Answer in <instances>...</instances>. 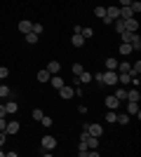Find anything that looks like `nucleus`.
Instances as JSON below:
<instances>
[{
  "label": "nucleus",
  "instance_id": "f257e3e1",
  "mask_svg": "<svg viewBox=\"0 0 141 157\" xmlns=\"http://www.w3.org/2000/svg\"><path fill=\"white\" fill-rule=\"evenodd\" d=\"M115 19H120V7L118 5H108L106 7V17H104V24H113Z\"/></svg>",
  "mask_w": 141,
  "mask_h": 157
},
{
  "label": "nucleus",
  "instance_id": "f03ea898",
  "mask_svg": "<svg viewBox=\"0 0 141 157\" xmlns=\"http://www.w3.org/2000/svg\"><path fill=\"white\" fill-rule=\"evenodd\" d=\"M101 82L108 87H115L118 85V71H106V73H101Z\"/></svg>",
  "mask_w": 141,
  "mask_h": 157
},
{
  "label": "nucleus",
  "instance_id": "7ed1b4c3",
  "mask_svg": "<svg viewBox=\"0 0 141 157\" xmlns=\"http://www.w3.org/2000/svg\"><path fill=\"white\" fill-rule=\"evenodd\" d=\"M40 148H42V150H54V148H57V138H54L52 134L42 136V141H40Z\"/></svg>",
  "mask_w": 141,
  "mask_h": 157
},
{
  "label": "nucleus",
  "instance_id": "20e7f679",
  "mask_svg": "<svg viewBox=\"0 0 141 157\" xmlns=\"http://www.w3.org/2000/svg\"><path fill=\"white\" fill-rule=\"evenodd\" d=\"M104 103H106V108H108V110H118L122 101H120L118 96H115V94H111V96H106V101H104Z\"/></svg>",
  "mask_w": 141,
  "mask_h": 157
},
{
  "label": "nucleus",
  "instance_id": "39448f33",
  "mask_svg": "<svg viewBox=\"0 0 141 157\" xmlns=\"http://www.w3.org/2000/svg\"><path fill=\"white\" fill-rule=\"evenodd\" d=\"M82 129L87 131L89 136H96V138H99L101 134H104V129H101V124H82Z\"/></svg>",
  "mask_w": 141,
  "mask_h": 157
},
{
  "label": "nucleus",
  "instance_id": "423d86ee",
  "mask_svg": "<svg viewBox=\"0 0 141 157\" xmlns=\"http://www.w3.org/2000/svg\"><path fill=\"white\" fill-rule=\"evenodd\" d=\"M59 96L68 101V98H73V96H75V89H73V87H68V85H64V87L59 89Z\"/></svg>",
  "mask_w": 141,
  "mask_h": 157
},
{
  "label": "nucleus",
  "instance_id": "0eeeda50",
  "mask_svg": "<svg viewBox=\"0 0 141 157\" xmlns=\"http://www.w3.org/2000/svg\"><path fill=\"white\" fill-rule=\"evenodd\" d=\"M127 115H134V117L139 120V117H141V108H139V103L129 101V103H127Z\"/></svg>",
  "mask_w": 141,
  "mask_h": 157
},
{
  "label": "nucleus",
  "instance_id": "6e6552de",
  "mask_svg": "<svg viewBox=\"0 0 141 157\" xmlns=\"http://www.w3.org/2000/svg\"><path fill=\"white\" fill-rule=\"evenodd\" d=\"M125 31H132V33L139 31V21H136V17H132V19H125Z\"/></svg>",
  "mask_w": 141,
  "mask_h": 157
},
{
  "label": "nucleus",
  "instance_id": "1a4fd4ad",
  "mask_svg": "<svg viewBox=\"0 0 141 157\" xmlns=\"http://www.w3.org/2000/svg\"><path fill=\"white\" fill-rule=\"evenodd\" d=\"M49 85H52L54 89H61V87L66 85V82H64V78H61L59 73H57V75H52V78H49Z\"/></svg>",
  "mask_w": 141,
  "mask_h": 157
},
{
  "label": "nucleus",
  "instance_id": "9d476101",
  "mask_svg": "<svg viewBox=\"0 0 141 157\" xmlns=\"http://www.w3.org/2000/svg\"><path fill=\"white\" fill-rule=\"evenodd\" d=\"M19 129H21V124L17 122V120H12V122H7V127H5V134H19Z\"/></svg>",
  "mask_w": 141,
  "mask_h": 157
},
{
  "label": "nucleus",
  "instance_id": "9b49d317",
  "mask_svg": "<svg viewBox=\"0 0 141 157\" xmlns=\"http://www.w3.org/2000/svg\"><path fill=\"white\" fill-rule=\"evenodd\" d=\"M35 78H38V82H40V85H45V82H49V78H52V73L47 71V68H42V71L38 73Z\"/></svg>",
  "mask_w": 141,
  "mask_h": 157
},
{
  "label": "nucleus",
  "instance_id": "f8f14e48",
  "mask_svg": "<svg viewBox=\"0 0 141 157\" xmlns=\"http://www.w3.org/2000/svg\"><path fill=\"white\" fill-rule=\"evenodd\" d=\"M31 28H33V21H28V19H21V21H19V31L24 33V35H26Z\"/></svg>",
  "mask_w": 141,
  "mask_h": 157
},
{
  "label": "nucleus",
  "instance_id": "ddd939ff",
  "mask_svg": "<svg viewBox=\"0 0 141 157\" xmlns=\"http://www.w3.org/2000/svg\"><path fill=\"white\" fill-rule=\"evenodd\" d=\"M92 75H94V73H87V71H82L80 75H78V82H80V85H87V82H92Z\"/></svg>",
  "mask_w": 141,
  "mask_h": 157
},
{
  "label": "nucleus",
  "instance_id": "4468645a",
  "mask_svg": "<svg viewBox=\"0 0 141 157\" xmlns=\"http://www.w3.org/2000/svg\"><path fill=\"white\" fill-rule=\"evenodd\" d=\"M5 110H7V115H14V113L19 110V103H17V101H7V103H5Z\"/></svg>",
  "mask_w": 141,
  "mask_h": 157
},
{
  "label": "nucleus",
  "instance_id": "2eb2a0df",
  "mask_svg": "<svg viewBox=\"0 0 141 157\" xmlns=\"http://www.w3.org/2000/svg\"><path fill=\"white\" fill-rule=\"evenodd\" d=\"M47 71L52 73V75H57V73H61V63L59 61H49V63H47Z\"/></svg>",
  "mask_w": 141,
  "mask_h": 157
},
{
  "label": "nucleus",
  "instance_id": "dca6fc26",
  "mask_svg": "<svg viewBox=\"0 0 141 157\" xmlns=\"http://www.w3.org/2000/svg\"><path fill=\"white\" fill-rule=\"evenodd\" d=\"M139 98H141V94H139V87H134L132 92H127V101H134V103H139Z\"/></svg>",
  "mask_w": 141,
  "mask_h": 157
},
{
  "label": "nucleus",
  "instance_id": "f3484780",
  "mask_svg": "<svg viewBox=\"0 0 141 157\" xmlns=\"http://www.w3.org/2000/svg\"><path fill=\"white\" fill-rule=\"evenodd\" d=\"M71 45H73V47H82V45H85V38H82V35H78V33H73Z\"/></svg>",
  "mask_w": 141,
  "mask_h": 157
},
{
  "label": "nucleus",
  "instance_id": "a211bd4d",
  "mask_svg": "<svg viewBox=\"0 0 141 157\" xmlns=\"http://www.w3.org/2000/svg\"><path fill=\"white\" fill-rule=\"evenodd\" d=\"M115 122H118V124H127L129 115H127V113H115Z\"/></svg>",
  "mask_w": 141,
  "mask_h": 157
},
{
  "label": "nucleus",
  "instance_id": "6ab92c4d",
  "mask_svg": "<svg viewBox=\"0 0 141 157\" xmlns=\"http://www.w3.org/2000/svg\"><path fill=\"white\" fill-rule=\"evenodd\" d=\"M24 38H26V42H28V45H35V42H38V38H40V35H38V33H33V31H28L26 35H24Z\"/></svg>",
  "mask_w": 141,
  "mask_h": 157
},
{
  "label": "nucleus",
  "instance_id": "aec40b11",
  "mask_svg": "<svg viewBox=\"0 0 141 157\" xmlns=\"http://www.w3.org/2000/svg\"><path fill=\"white\" fill-rule=\"evenodd\" d=\"M132 17H134V12H132L129 7H120V19L122 21H125V19H132Z\"/></svg>",
  "mask_w": 141,
  "mask_h": 157
},
{
  "label": "nucleus",
  "instance_id": "412c9836",
  "mask_svg": "<svg viewBox=\"0 0 141 157\" xmlns=\"http://www.w3.org/2000/svg\"><path fill=\"white\" fill-rule=\"evenodd\" d=\"M132 52H134V49H132L129 42H122V45H120V54H122V56H127V54H132Z\"/></svg>",
  "mask_w": 141,
  "mask_h": 157
},
{
  "label": "nucleus",
  "instance_id": "4be33fe9",
  "mask_svg": "<svg viewBox=\"0 0 141 157\" xmlns=\"http://www.w3.org/2000/svg\"><path fill=\"white\" fill-rule=\"evenodd\" d=\"M115 68H118V59L108 56V59H106V71H115Z\"/></svg>",
  "mask_w": 141,
  "mask_h": 157
},
{
  "label": "nucleus",
  "instance_id": "5701e85b",
  "mask_svg": "<svg viewBox=\"0 0 141 157\" xmlns=\"http://www.w3.org/2000/svg\"><path fill=\"white\" fill-rule=\"evenodd\" d=\"M129 45H132V49H134V52H139V49H141V38H139V35H134Z\"/></svg>",
  "mask_w": 141,
  "mask_h": 157
},
{
  "label": "nucleus",
  "instance_id": "b1692460",
  "mask_svg": "<svg viewBox=\"0 0 141 157\" xmlns=\"http://www.w3.org/2000/svg\"><path fill=\"white\" fill-rule=\"evenodd\" d=\"M85 143H87V148H99V138H96V136H89Z\"/></svg>",
  "mask_w": 141,
  "mask_h": 157
},
{
  "label": "nucleus",
  "instance_id": "393cba45",
  "mask_svg": "<svg viewBox=\"0 0 141 157\" xmlns=\"http://www.w3.org/2000/svg\"><path fill=\"white\" fill-rule=\"evenodd\" d=\"M129 10H132V12H134V17H136V14L141 12V2H139V0H132V5H129Z\"/></svg>",
  "mask_w": 141,
  "mask_h": 157
},
{
  "label": "nucleus",
  "instance_id": "a878e982",
  "mask_svg": "<svg viewBox=\"0 0 141 157\" xmlns=\"http://www.w3.org/2000/svg\"><path fill=\"white\" fill-rule=\"evenodd\" d=\"M113 24H115V31H118V35H120V33L125 31V21H122V19H115Z\"/></svg>",
  "mask_w": 141,
  "mask_h": 157
},
{
  "label": "nucleus",
  "instance_id": "bb28decb",
  "mask_svg": "<svg viewBox=\"0 0 141 157\" xmlns=\"http://www.w3.org/2000/svg\"><path fill=\"white\" fill-rule=\"evenodd\" d=\"M10 94H12V89H10V87H7V85H0V96H2V98H7Z\"/></svg>",
  "mask_w": 141,
  "mask_h": 157
},
{
  "label": "nucleus",
  "instance_id": "cd10ccee",
  "mask_svg": "<svg viewBox=\"0 0 141 157\" xmlns=\"http://www.w3.org/2000/svg\"><path fill=\"white\" fill-rule=\"evenodd\" d=\"M87 150H89V148H87V143H82V141H80V145H78V155H80V157H85V155H87Z\"/></svg>",
  "mask_w": 141,
  "mask_h": 157
},
{
  "label": "nucleus",
  "instance_id": "c85d7f7f",
  "mask_svg": "<svg viewBox=\"0 0 141 157\" xmlns=\"http://www.w3.org/2000/svg\"><path fill=\"white\" fill-rule=\"evenodd\" d=\"M94 17H99V19H104V17H106V7H96V10H94Z\"/></svg>",
  "mask_w": 141,
  "mask_h": 157
},
{
  "label": "nucleus",
  "instance_id": "c756f323",
  "mask_svg": "<svg viewBox=\"0 0 141 157\" xmlns=\"http://www.w3.org/2000/svg\"><path fill=\"white\" fill-rule=\"evenodd\" d=\"M80 35H82V38H85V40H87V38H92V35H94V31H92V28H82V31H80Z\"/></svg>",
  "mask_w": 141,
  "mask_h": 157
},
{
  "label": "nucleus",
  "instance_id": "7c9ffc66",
  "mask_svg": "<svg viewBox=\"0 0 141 157\" xmlns=\"http://www.w3.org/2000/svg\"><path fill=\"white\" fill-rule=\"evenodd\" d=\"M115 96L120 98V101H125V98H127V89H122V87H120V89L115 92Z\"/></svg>",
  "mask_w": 141,
  "mask_h": 157
},
{
  "label": "nucleus",
  "instance_id": "2f4dec72",
  "mask_svg": "<svg viewBox=\"0 0 141 157\" xmlns=\"http://www.w3.org/2000/svg\"><path fill=\"white\" fill-rule=\"evenodd\" d=\"M40 122H42V127H52V117H49V115H42Z\"/></svg>",
  "mask_w": 141,
  "mask_h": 157
},
{
  "label": "nucleus",
  "instance_id": "473e14b6",
  "mask_svg": "<svg viewBox=\"0 0 141 157\" xmlns=\"http://www.w3.org/2000/svg\"><path fill=\"white\" fill-rule=\"evenodd\" d=\"M7 75H10V68H7V66H0V80H5Z\"/></svg>",
  "mask_w": 141,
  "mask_h": 157
},
{
  "label": "nucleus",
  "instance_id": "72a5a7b5",
  "mask_svg": "<svg viewBox=\"0 0 141 157\" xmlns=\"http://www.w3.org/2000/svg\"><path fill=\"white\" fill-rule=\"evenodd\" d=\"M42 115H45V113H42L40 108H35V110H33V120H35V122H40V117H42Z\"/></svg>",
  "mask_w": 141,
  "mask_h": 157
},
{
  "label": "nucleus",
  "instance_id": "f704fd0d",
  "mask_svg": "<svg viewBox=\"0 0 141 157\" xmlns=\"http://www.w3.org/2000/svg\"><path fill=\"white\" fill-rule=\"evenodd\" d=\"M129 68H132V63H127V61L120 63V73H129Z\"/></svg>",
  "mask_w": 141,
  "mask_h": 157
},
{
  "label": "nucleus",
  "instance_id": "c9c22d12",
  "mask_svg": "<svg viewBox=\"0 0 141 157\" xmlns=\"http://www.w3.org/2000/svg\"><path fill=\"white\" fill-rule=\"evenodd\" d=\"M106 122H111V124H113V122H115V110L106 113Z\"/></svg>",
  "mask_w": 141,
  "mask_h": 157
},
{
  "label": "nucleus",
  "instance_id": "e433bc0d",
  "mask_svg": "<svg viewBox=\"0 0 141 157\" xmlns=\"http://www.w3.org/2000/svg\"><path fill=\"white\" fill-rule=\"evenodd\" d=\"M82 71H85V68H82V66L80 63H73V73H75V75H80V73Z\"/></svg>",
  "mask_w": 141,
  "mask_h": 157
},
{
  "label": "nucleus",
  "instance_id": "4c0bfd02",
  "mask_svg": "<svg viewBox=\"0 0 141 157\" xmlns=\"http://www.w3.org/2000/svg\"><path fill=\"white\" fill-rule=\"evenodd\" d=\"M31 31H33V33H38V35H40V33H42V24H33V28H31Z\"/></svg>",
  "mask_w": 141,
  "mask_h": 157
},
{
  "label": "nucleus",
  "instance_id": "58836bf2",
  "mask_svg": "<svg viewBox=\"0 0 141 157\" xmlns=\"http://www.w3.org/2000/svg\"><path fill=\"white\" fill-rule=\"evenodd\" d=\"M132 5V0H118V7H129Z\"/></svg>",
  "mask_w": 141,
  "mask_h": 157
},
{
  "label": "nucleus",
  "instance_id": "ea45409f",
  "mask_svg": "<svg viewBox=\"0 0 141 157\" xmlns=\"http://www.w3.org/2000/svg\"><path fill=\"white\" fill-rule=\"evenodd\" d=\"M132 71H134V73H141V61H136V63H132Z\"/></svg>",
  "mask_w": 141,
  "mask_h": 157
},
{
  "label": "nucleus",
  "instance_id": "a19ab883",
  "mask_svg": "<svg viewBox=\"0 0 141 157\" xmlns=\"http://www.w3.org/2000/svg\"><path fill=\"white\" fill-rule=\"evenodd\" d=\"M5 127H7V122H5V117H0V131H5Z\"/></svg>",
  "mask_w": 141,
  "mask_h": 157
},
{
  "label": "nucleus",
  "instance_id": "79ce46f5",
  "mask_svg": "<svg viewBox=\"0 0 141 157\" xmlns=\"http://www.w3.org/2000/svg\"><path fill=\"white\" fill-rule=\"evenodd\" d=\"M5 145V131H0V148Z\"/></svg>",
  "mask_w": 141,
  "mask_h": 157
},
{
  "label": "nucleus",
  "instance_id": "37998d69",
  "mask_svg": "<svg viewBox=\"0 0 141 157\" xmlns=\"http://www.w3.org/2000/svg\"><path fill=\"white\" fill-rule=\"evenodd\" d=\"M5 115H7V110H5V103H2L0 105V117H5Z\"/></svg>",
  "mask_w": 141,
  "mask_h": 157
}]
</instances>
